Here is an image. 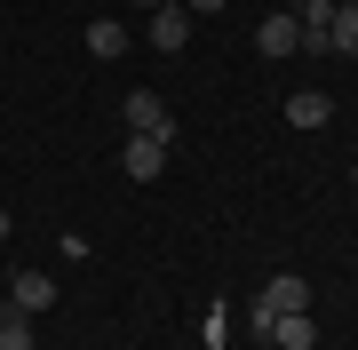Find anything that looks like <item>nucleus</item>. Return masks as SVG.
<instances>
[{"label":"nucleus","mask_w":358,"mask_h":350,"mask_svg":"<svg viewBox=\"0 0 358 350\" xmlns=\"http://www.w3.org/2000/svg\"><path fill=\"white\" fill-rule=\"evenodd\" d=\"M183 40H192V8H183V0L152 8V48H183Z\"/></svg>","instance_id":"nucleus-5"},{"label":"nucleus","mask_w":358,"mask_h":350,"mask_svg":"<svg viewBox=\"0 0 358 350\" xmlns=\"http://www.w3.org/2000/svg\"><path fill=\"white\" fill-rule=\"evenodd\" d=\"M271 342H279V350H310V342H319V326H310V311H287L279 326H271Z\"/></svg>","instance_id":"nucleus-10"},{"label":"nucleus","mask_w":358,"mask_h":350,"mask_svg":"<svg viewBox=\"0 0 358 350\" xmlns=\"http://www.w3.org/2000/svg\"><path fill=\"white\" fill-rule=\"evenodd\" d=\"M334 8H358V0H334Z\"/></svg>","instance_id":"nucleus-18"},{"label":"nucleus","mask_w":358,"mask_h":350,"mask_svg":"<svg viewBox=\"0 0 358 350\" xmlns=\"http://www.w3.org/2000/svg\"><path fill=\"white\" fill-rule=\"evenodd\" d=\"M120 112H128V136H159V143H176V112H167L152 88H128V104H120Z\"/></svg>","instance_id":"nucleus-1"},{"label":"nucleus","mask_w":358,"mask_h":350,"mask_svg":"<svg viewBox=\"0 0 358 350\" xmlns=\"http://www.w3.org/2000/svg\"><path fill=\"white\" fill-rule=\"evenodd\" d=\"M255 48H263V56H303V24H294V16H263Z\"/></svg>","instance_id":"nucleus-7"},{"label":"nucleus","mask_w":358,"mask_h":350,"mask_svg":"<svg viewBox=\"0 0 358 350\" xmlns=\"http://www.w3.org/2000/svg\"><path fill=\"white\" fill-rule=\"evenodd\" d=\"M128 48H136V40H128L120 16H96V24H88V56H96V64H112V56H128Z\"/></svg>","instance_id":"nucleus-6"},{"label":"nucleus","mask_w":358,"mask_h":350,"mask_svg":"<svg viewBox=\"0 0 358 350\" xmlns=\"http://www.w3.org/2000/svg\"><path fill=\"white\" fill-rule=\"evenodd\" d=\"M183 8H192V16H215V8H223V0H183Z\"/></svg>","instance_id":"nucleus-15"},{"label":"nucleus","mask_w":358,"mask_h":350,"mask_svg":"<svg viewBox=\"0 0 358 350\" xmlns=\"http://www.w3.org/2000/svg\"><path fill=\"white\" fill-rule=\"evenodd\" d=\"M294 24H303V48H327V32H334V0H303V8H294Z\"/></svg>","instance_id":"nucleus-8"},{"label":"nucleus","mask_w":358,"mask_h":350,"mask_svg":"<svg viewBox=\"0 0 358 350\" xmlns=\"http://www.w3.org/2000/svg\"><path fill=\"white\" fill-rule=\"evenodd\" d=\"M8 311H16V319L56 311V279H48V271H16V286H8Z\"/></svg>","instance_id":"nucleus-2"},{"label":"nucleus","mask_w":358,"mask_h":350,"mask_svg":"<svg viewBox=\"0 0 358 350\" xmlns=\"http://www.w3.org/2000/svg\"><path fill=\"white\" fill-rule=\"evenodd\" d=\"M350 191H358V168H350Z\"/></svg>","instance_id":"nucleus-19"},{"label":"nucleus","mask_w":358,"mask_h":350,"mask_svg":"<svg viewBox=\"0 0 358 350\" xmlns=\"http://www.w3.org/2000/svg\"><path fill=\"white\" fill-rule=\"evenodd\" d=\"M327 56H358V8H334V32H327Z\"/></svg>","instance_id":"nucleus-11"},{"label":"nucleus","mask_w":358,"mask_h":350,"mask_svg":"<svg viewBox=\"0 0 358 350\" xmlns=\"http://www.w3.org/2000/svg\"><path fill=\"white\" fill-rule=\"evenodd\" d=\"M0 350H32V319H16L8 302H0Z\"/></svg>","instance_id":"nucleus-12"},{"label":"nucleus","mask_w":358,"mask_h":350,"mask_svg":"<svg viewBox=\"0 0 358 350\" xmlns=\"http://www.w3.org/2000/svg\"><path fill=\"white\" fill-rule=\"evenodd\" d=\"M271 326H279V311H263V302H247V335H255V342H271Z\"/></svg>","instance_id":"nucleus-14"},{"label":"nucleus","mask_w":358,"mask_h":350,"mask_svg":"<svg viewBox=\"0 0 358 350\" xmlns=\"http://www.w3.org/2000/svg\"><path fill=\"white\" fill-rule=\"evenodd\" d=\"M255 302H263V311H279V319H287V311H310V279H303V271H279Z\"/></svg>","instance_id":"nucleus-4"},{"label":"nucleus","mask_w":358,"mask_h":350,"mask_svg":"<svg viewBox=\"0 0 358 350\" xmlns=\"http://www.w3.org/2000/svg\"><path fill=\"white\" fill-rule=\"evenodd\" d=\"M199 342H207V350H223V342H231V311H223V302H207V319H199Z\"/></svg>","instance_id":"nucleus-13"},{"label":"nucleus","mask_w":358,"mask_h":350,"mask_svg":"<svg viewBox=\"0 0 358 350\" xmlns=\"http://www.w3.org/2000/svg\"><path fill=\"white\" fill-rule=\"evenodd\" d=\"M128 8H143V16H152V8H167V0H128Z\"/></svg>","instance_id":"nucleus-16"},{"label":"nucleus","mask_w":358,"mask_h":350,"mask_svg":"<svg viewBox=\"0 0 358 350\" xmlns=\"http://www.w3.org/2000/svg\"><path fill=\"white\" fill-rule=\"evenodd\" d=\"M167 152H176V143H159V136H128V152H120V168H128V183H159Z\"/></svg>","instance_id":"nucleus-3"},{"label":"nucleus","mask_w":358,"mask_h":350,"mask_svg":"<svg viewBox=\"0 0 358 350\" xmlns=\"http://www.w3.org/2000/svg\"><path fill=\"white\" fill-rule=\"evenodd\" d=\"M0 239H8V207H0Z\"/></svg>","instance_id":"nucleus-17"},{"label":"nucleus","mask_w":358,"mask_h":350,"mask_svg":"<svg viewBox=\"0 0 358 350\" xmlns=\"http://www.w3.org/2000/svg\"><path fill=\"white\" fill-rule=\"evenodd\" d=\"M327 119H334V104H327L319 88H303V96H287V128H327Z\"/></svg>","instance_id":"nucleus-9"}]
</instances>
